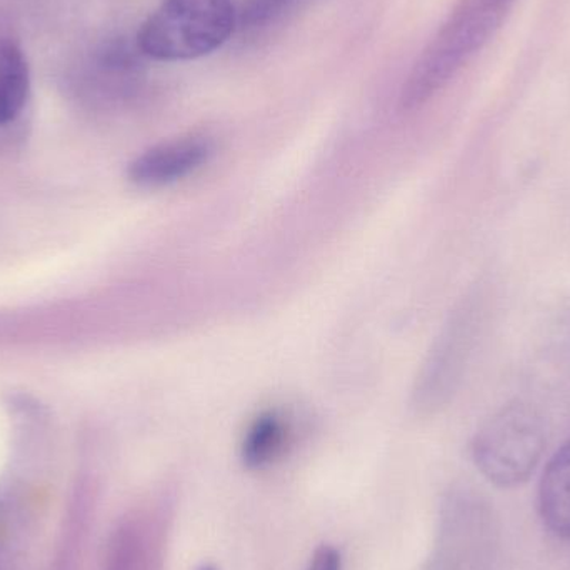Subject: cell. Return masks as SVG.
I'll return each instance as SVG.
<instances>
[{
	"label": "cell",
	"instance_id": "obj_10",
	"mask_svg": "<svg viewBox=\"0 0 570 570\" xmlns=\"http://www.w3.org/2000/svg\"><path fill=\"white\" fill-rule=\"evenodd\" d=\"M203 570H216V569H213V568H204Z\"/></svg>",
	"mask_w": 570,
	"mask_h": 570
},
{
	"label": "cell",
	"instance_id": "obj_5",
	"mask_svg": "<svg viewBox=\"0 0 570 570\" xmlns=\"http://www.w3.org/2000/svg\"><path fill=\"white\" fill-rule=\"evenodd\" d=\"M471 341V317L459 311L435 342L417 377L414 399L417 407L434 409L454 391Z\"/></svg>",
	"mask_w": 570,
	"mask_h": 570
},
{
	"label": "cell",
	"instance_id": "obj_9",
	"mask_svg": "<svg viewBox=\"0 0 570 570\" xmlns=\"http://www.w3.org/2000/svg\"><path fill=\"white\" fill-rule=\"evenodd\" d=\"M308 570H341V556L334 548L324 546L315 552Z\"/></svg>",
	"mask_w": 570,
	"mask_h": 570
},
{
	"label": "cell",
	"instance_id": "obj_3",
	"mask_svg": "<svg viewBox=\"0 0 570 570\" xmlns=\"http://www.w3.org/2000/svg\"><path fill=\"white\" fill-rule=\"evenodd\" d=\"M544 421L524 402L504 405L484 422L472 442L475 465L502 489L529 481L546 451Z\"/></svg>",
	"mask_w": 570,
	"mask_h": 570
},
{
	"label": "cell",
	"instance_id": "obj_1",
	"mask_svg": "<svg viewBox=\"0 0 570 570\" xmlns=\"http://www.w3.org/2000/svg\"><path fill=\"white\" fill-rule=\"evenodd\" d=\"M514 2L461 0L415 62L402 107L415 109L435 96L494 36Z\"/></svg>",
	"mask_w": 570,
	"mask_h": 570
},
{
	"label": "cell",
	"instance_id": "obj_7",
	"mask_svg": "<svg viewBox=\"0 0 570 570\" xmlns=\"http://www.w3.org/2000/svg\"><path fill=\"white\" fill-rule=\"evenodd\" d=\"M539 514L556 538L570 541V442L546 465L539 484Z\"/></svg>",
	"mask_w": 570,
	"mask_h": 570
},
{
	"label": "cell",
	"instance_id": "obj_2",
	"mask_svg": "<svg viewBox=\"0 0 570 570\" xmlns=\"http://www.w3.org/2000/svg\"><path fill=\"white\" fill-rule=\"evenodd\" d=\"M236 16L233 0H164L144 22L137 43L163 62L200 59L229 40Z\"/></svg>",
	"mask_w": 570,
	"mask_h": 570
},
{
	"label": "cell",
	"instance_id": "obj_8",
	"mask_svg": "<svg viewBox=\"0 0 570 570\" xmlns=\"http://www.w3.org/2000/svg\"><path fill=\"white\" fill-rule=\"evenodd\" d=\"M30 92L29 63L12 42H0V127L22 114Z\"/></svg>",
	"mask_w": 570,
	"mask_h": 570
},
{
	"label": "cell",
	"instance_id": "obj_4",
	"mask_svg": "<svg viewBox=\"0 0 570 570\" xmlns=\"http://www.w3.org/2000/svg\"><path fill=\"white\" fill-rule=\"evenodd\" d=\"M213 153V140L206 136L189 134L164 140L139 154L129 164L127 177L142 189L173 186L203 169Z\"/></svg>",
	"mask_w": 570,
	"mask_h": 570
},
{
	"label": "cell",
	"instance_id": "obj_6",
	"mask_svg": "<svg viewBox=\"0 0 570 570\" xmlns=\"http://www.w3.org/2000/svg\"><path fill=\"white\" fill-rule=\"evenodd\" d=\"M294 441V422L283 409L261 412L244 434L240 455L250 469L266 468L277 459Z\"/></svg>",
	"mask_w": 570,
	"mask_h": 570
}]
</instances>
